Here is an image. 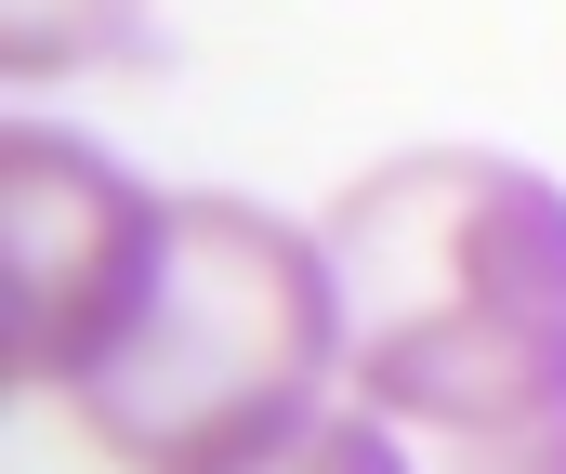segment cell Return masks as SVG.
Masks as SVG:
<instances>
[{"label":"cell","instance_id":"6da1fadb","mask_svg":"<svg viewBox=\"0 0 566 474\" xmlns=\"http://www.w3.org/2000/svg\"><path fill=\"white\" fill-rule=\"evenodd\" d=\"M343 382L422 474H566V185L501 146H409L329 198Z\"/></svg>","mask_w":566,"mask_h":474},{"label":"cell","instance_id":"7a4b0ae2","mask_svg":"<svg viewBox=\"0 0 566 474\" xmlns=\"http://www.w3.org/2000/svg\"><path fill=\"white\" fill-rule=\"evenodd\" d=\"M329 369H343L329 238L290 211H251V198H171L133 316L80 369L66 409L133 474H211L251 435L303 422L329 396Z\"/></svg>","mask_w":566,"mask_h":474},{"label":"cell","instance_id":"3957f363","mask_svg":"<svg viewBox=\"0 0 566 474\" xmlns=\"http://www.w3.org/2000/svg\"><path fill=\"white\" fill-rule=\"evenodd\" d=\"M158 211L133 171L53 119H13L0 146V382L13 396H80V369L119 343L145 291Z\"/></svg>","mask_w":566,"mask_h":474},{"label":"cell","instance_id":"277c9868","mask_svg":"<svg viewBox=\"0 0 566 474\" xmlns=\"http://www.w3.org/2000/svg\"><path fill=\"white\" fill-rule=\"evenodd\" d=\"M211 474H422V462H409V435L382 409H303V422L251 435L238 462H211Z\"/></svg>","mask_w":566,"mask_h":474},{"label":"cell","instance_id":"5b68a950","mask_svg":"<svg viewBox=\"0 0 566 474\" xmlns=\"http://www.w3.org/2000/svg\"><path fill=\"white\" fill-rule=\"evenodd\" d=\"M0 53H13V80H53V66H119V53H145V0H13Z\"/></svg>","mask_w":566,"mask_h":474}]
</instances>
